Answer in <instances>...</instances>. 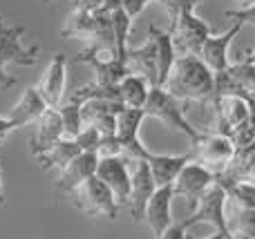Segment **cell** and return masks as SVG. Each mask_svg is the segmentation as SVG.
<instances>
[{"label": "cell", "mask_w": 255, "mask_h": 239, "mask_svg": "<svg viewBox=\"0 0 255 239\" xmlns=\"http://www.w3.org/2000/svg\"><path fill=\"white\" fill-rule=\"evenodd\" d=\"M226 206H229V197L226 190L215 183L202 199L197 201L195 210L184 219V226H197V224H211L215 228V233H224L231 239V231H229V215H226Z\"/></svg>", "instance_id": "obj_7"}, {"label": "cell", "mask_w": 255, "mask_h": 239, "mask_svg": "<svg viewBox=\"0 0 255 239\" xmlns=\"http://www.w3.org/2000/svg\"><path fill=\"white\" fill-rule=\"evenodd\" d=\"M186 239H197V237H186ZM202 239H229V237H226L224 235V233H213V235H208V237H202Z\"/></svg>", "instance_id": "obj_35"}, {"label": "cell", "mask_w": 255, "mask_h": 239, "mask_svg": "<svg viewBox=\"0 0 255 239\" xmlns=\"http://www.w3.org/2000/svg\"><path fill=\"white\" fill-rule=\"evenodd\" d=\"M193 161V155H150L148 165L152 172L154 186L157 188H166V186H175L179 172L186 168V163Z\"/></svg>", "instance_id": "obj_22"}, {"label": "cell", "mask_w": 255, "mask_h": 239, "mask_svg": "<svg viewBox=\"0 0 255 239\" xmlns=\"http://www.w3.org/2000/svg\"><path fill=\"white\" fill-rule=\"evenodd\" d=\"M215 183H217L215 174L193 159V161H188L186 168L179 172V177H177L172 190H175V197H186V199L193 204V208H195L197 201L202 199V197L206 195L213 186H215Z\"/></svg>", "instance_id": "obj_13"}, {"label": "cell", "mask_w": 255, "mask_h": 239, "mask_svg": "<svg viewBox=\"0 0 255 239\" xmlns=\"http://www.w3.org/2000/svg\"><path fill=\"white\" fill-rule=\"evenodd\" d=\"M76 63H85L94 70V83L103 89H119V83L128 76L126 61L117 56L115 49H103L85 45L83 52L76 54Z\"/></svg>", "instance_id": "obj_5"}, {"label": "cell", "mask_w": 255, "mask_h": 239, "mask_svg": "<svg viewBox=\"0 0 255 239\" xmlns=\"http://www.w3.org/2000/svg\"><path fill=\"white\" fill-rule=\"evenodd\" d=\"M65 38L85 40V45L103 49H115V29L112 16L108 11H81L74 9L67 27L61 31Z\"/></svg>", "instance_id": "obj_3"}, {"label": "cell", "mask_w": 255, "mask_h": 239, "mask_svg": "<svg viewBox=\"0 0 255 239\" xmlns=\"http://www.w3.org/2000/svg\"><path fill=\"white\" fill-rule=\"evenodd\" d=\"M213 110H215V132L229 134L231 139H235L240 132L251 125L253 116V103L247 101L242 96H217L213 101Z\"/></svg>", "instance_id": "obj_9"}, {"label": "cell", "mask_w": 255, "mask_h": 239, "mask_svg": "<svg viewBox=\"0 0 255 239\" xmlns=\"http://www.w3.org/2000/svg\"><path fill=\"white\" fill-rule=\"evenodd\" d=\"M186 231H188V228H186L184 224H181V222H175L166 233H163L161 239H186V237H188V233H186Z\"/></svg>", "instance_id": "obj_33"}, {"label": "cell", "mask_w": 255, "mask_h": 239, "mask_svg": "<svg viewBox=\"0 0 255 239\" xmlns=\"http://www.w3.org/2000/svg\"><path fill=\"white\" fill-rule=\"evenodd\" d=\"M126 70H128V74H134V76L145 79L150 87H159L157 47H154L152 38H148L145 45H141V47H128Z\"/></svg>", "instance_id": "obj_20"}, {"label": "cell", "mask_w": 255, "mask_h": 239, "mask_svg": "<svg viewBox=\"0 0 255 239\" xmlns=\"http://www.w3.org/2000/svg\"><path fill=\"white\" fill-rule=\"evenodd\" d=\"M249 22H251V25H253V27H255V18H253V20H249Z\"/></svg>", "instance_id": "obj_39"}, {"label": "cell", "mask_w": 255, "mask_h": 239, "mask_svg": "<svg viewBox=\"0 0 255 239\" xmlns=\"http://www.w3.org/2000/svg\"><path fill=\"white\" fill-rule=\"evenodd\" d=\"M242 29V22H233L224 34L220 36H208L206 43L202 45V52H199V58L204 61V65L213 72V76H222L229 72V67L233 63L229 61V47L233 43V38L240 34Z\"/></svg>", "instance_id": "obj_14"}, {"label": "cell", "mask_w": 255, "mask_h": 239, "mask_svg": "<svg viewBox=\"0 0 255 239\" xmlns=\"http://www.w3.org/2000/svg\"><path fill=\"white\" fill-rule=\"evenodd\" d=\"M193 143V159L197 163H202L204 168H208L215 177H222L224 172H229L233 168L235 159H238V146L229 134L222 132H199V137Z\"/></svg>", "instance_id": "obj_2"}, {"label": "cell", "mask_w": 255, "mask_h": 239, "mask_svg": "<svg viewBox=\"0 0 255 239\" xmlns=\"http://www.w3.org/2000/svg\"><path fill=\"white\" fill-rule=\"evenodd\" d=\"M251 125H253V130H255V103H253V116H251Z\"/></svg>", "instance_id": "obj_38"}, {"label": "cell", "mask_w": 255, "mask_h": 239, "mask_svg": "<svg viewBox=\"0 0 255 239\" xmlns=\"http://www.w3.org/2000/svg\"><path fill=\"white\" fill-rule=\"evenodd\" d=\"M143 110H145V116H154V119H159L163 125L177 130V132H181V134H186L190 141H195V139L199 137V130L195 128L193 123L186 121V116L181 114L177 101L163 87H152L150 89L148 101H145Z\"/></svg>", "instance_id": "obj_10"}, {"label": "cell", "mask_w": 255, "mask_h": 239, "mask_svg": "<svg viewBox=\"0 0 255 239\" xmlns=\"http://www.w3.org/2000/svg\"><path fill=\"white\" fill-rule=\"evenodd\" d=\"M130 174H132V190H130L128 208H130V215L134 222H143L145 206H148L150 197L154 195L157 186H154L148 161H130Z\"/></svg>", "instance_id": "obj_16"}, {"label": "cell", "mask_w": 255, "mask_h": 239, "mask_svg": "<svg viewBox=\"0 0 255 239\" xmlns=\"http://www.w3.org/2000/svg\"><path fill=\"white\" fill-rule=\"evenodd\" d=\"M74 206L88 217H108V219H117L119 217V208L112 190L94 174L92 179L79 186L74 192Z\"/></svg>", "instance_id": "obj_6"}, {"label": "cell", "mask_w": 255, "mask_h": 239, "mask_svg": "<svg viewBox=\"0 0 255 239\" xmlns=\"http://www.w3.org/2000/svg\"><path fill=\"white\" fill-rule=\"evenodd\" d=\"M150 89L152 87L148 85L145 79L134 76V74H128L119 83V103L124 107H132V110H143Z\"/></svg>", "instance_id": "obj_25"}, {"label": "cell", "mask_w": 255, "mask_h": 239, "mask_svg": "<svg viewBox=\"0 0 255 239\" xmlns=\"http://www.w3.org/2000/svg\"><path fill=\"white\" fill-rule=\"evenodd\" d=\"M242 61H247V63H253V65H255V49H251V52H247V56H244Z\"/></svg>", "instance_id": "obj_37"}, {"label": "cell", "mask_w": 255, "mask_h": 239, "mask_svg": "<svg viewBox=\"0 0 255 239\" xmlns=\"http://www.w3.org/2000/svg\"><path fill=\"white\" fill-rule=\"evenodd\" d=\"M163 89L175 101H193L213 105V101H215V76L204 65L199 56H177L175 67H172Z\"/></svg>", "instance_id": "obj_1"}, {"label": "cell", "mask_w": 255, "mask_h": 239, "mask_svg": "<svg viewBox=\"0 0 255 239\" xmlns=\"http://www.w3.org/2000/svg\"><path fill=\"white\" fill-rule=\"evenodd\" d=\"M148 119L145 110H132V107H121L117 114V132L115 139L121 148V155L130 161H148L152 152L141 143L139 130L141 123Z\"/></svg>", "instance_id": "obj_8"}, {"label": "cell", "mask_w": 255, "mask_h": 239, "mask_svg": "<svg viewBox=\"0 0 255 239\" xmlns=\"http://www.w3.org/2000/svg\"><path fill=\"white\" fill-rule=\"evenodd\" d=\"M148 38L154 40V47H157V67H159V87H163L170 76L172 67L177 61V49L172 43V34L170 31H163L159 27H150L148 29Z\"/></svg>", "instance_id": "obj_24"}, {"label": "cell", "mask_w": 255, "mask_h": 239, "mask_svg": "<svg viewBox=\"0 0 255 239\" xmlns=\"http://www.w3.org/2000/svg\"><path fill=\"white\" fill-rule=\"evenodd\" d=\"M238 2L242 4L240 9H251V7H255V0H238Z\"/></svg>", "instance_id": "obj_36"}, {"label": "cell", "mask_w": 255, "mask_h": 239, "mask_svg": "<svg viewBox=\"0 0 255 239\" xmlns=\"http://www.w3.org/2000/svg\"><path fill=\"white\" fill-rule=\"evenodd\" d=\"M121 103L117 101H103V98H94L81 105V114H83V128H94L101 132L103 139L115 137L117 132V114L121 110Z\"/></svg>", "instance_id": "obj_18"}, {"label": "cell", "mask_w": 255, "mask_h": 239, "mask_svg": "<svg viewBox=\"0 0 255 239\" xmlns=\"http://www.w3.org/2000/svg\"><path fill=\"white\" fill-rule=\"evenodd\" d=\"M226 190L229 204H233L240 210H255V183L249 181H233L222 186Z\"/></svg>", "instance_id": "obj_28"}, {"label": "cell", "mask_w": 255, "mask_h": 239, "mask_svg": "<svg viewBox=\"0 0 255 239\" xmlns=\"http://www.w3.org/2000/svg\"><path fill=\"white\" fill-rule=\"evenodd\" d=\"M172 199H175V190H172V186L157 188L154 195L150 197L148 206H145V219L143 222L150 226L154 239H161L163 233L175 224V219H172Z\"/></svg>", "instance_id": "obj_19"}, {"label": "cell", "mask_w": 255, "mask_h": 239, "mask_svg": "<svg viewBox=\"0 0 255 239\" xmlns=\"http://www.w3.org/2000/svg\"><path fill=\"white\" fill-rule=\"evenodd\" d=\"M45 110H47V103L43 101L38 89L27 87L25 92H22V96L18 98V103L11 107L9 119L13 121L16 128H25V125H29V123H36V121L45 114Z\"/></svg>", "instance_id": "obj_23"}, {"label": "cell", "mask_w": 255, "mask_h": 239, "mask_svg": "<svg viewBox=\"0 0 255 239\" xmlns=\"http://www.w3.org/2000/svg\"><path fill=\"white\" fill-rule=\"evenodd\" d=\"M22 36H25V27L22 25H9L2 16H0V85L2 87H11L16 83L13 76L7 74V65H34L38 61V47L31 45L25 47L22 45Z\"/></svg>", "instance_id": "obj_4"}, {"label": "cell", "mask_w": 255, "mask_h": 239, "mask_svg": "<svg viewBox=\"0 0 255 239\" xmlns=\"http://www.w3.org/2000/svg\"><path fill=\"white\" fill-rule=\"evenodd\" d=\"M13 130H18L16 125H13V121L9 119V116H0V143H2Z\"/></svg>", "instance_id": "obj_34"}, {"label": "cell", "mask_w": 255, "mask_h": 239, "mask_svg": "<svg viewBox=\"0 0 255 239\" xmlns=\"http://www.w3.org/2000/svg\"><path fill=\"white\" fill-rule=\"evenodd\" d=\"M229 76L235 85L240 87V92L255 103V65L247 61H238L229 67Z\"/></svg>", "instance_id": "obj_27"}, {"label": "cell", "mask_w": 255, "mask_h": 239, "mask_svg": "<svg viewBox=\"0 0 255 239\" xmlns=\"http://www.w3.org/2000/svg\"><path fill=\"white\" fill-rule=\"evenodd\" d=\"M157 2L161 4V7L168 11V16L175 20L179 13H184V11H195V7H197L202 0H157Z\"/></svg>", "instance_id": "obj_31"}, {"label": "cell", "mask_w": 255, "mask_h": 239, "mask_svg": "<svg viewBox=\"0 0 255 239\" xmlns=\"http://www.w3.org/2000/svg\"><path fill=\"white\" fill-rule=\"evenodd\" d=\"M99 168V155L97 152H83L72 161L67 168L61 170V177L56 181V190L58 192H74L79 186H83L88 179H92L97 174Z\"/></svg>", "instance_id": "obj_21"}, {"label": "cell", "mask_w": 255, "mask_h": 239, "mask_svg": "<svg viewBox=\"0 0 255 239\" xmlns=\"http://www.w3.org/2000/svg\"><path fill=\"white\" fill-rule=\"evenodd\" d=\"M61 112L63 128H65V139H76L83 132V114H81V105L72 101H63L61 107H56Z\"/></svg>", "instance_id": "obj_30"}, {"label": "cell", "mask_w": 255, "mask_h": 239, "mask_svg": "<svg viewBox=\"0 0 255 239\" xmlns=\"http://www.w3.org/2000/svg\"><path fill=\"white\" fill-rule=\"evenodd\" d=\"M97 177L112 190L117 204L128 206L130 204V190H132V174H130V159L124 155L119 157H99Z\"/></svg>", "instance_id": "obj_12"}, {"label": "cell", "mask_w": 255, "mask_h": 239, "mask_svg": "<svg viewBox=\"0 0 255 239\" xmlns=\"http://www.w3.org/2000/svg\"><path fill=\"white\" fill-rule=\"evenodd\" d=\"M170 34L177 56H199L202 45L211 36V25L195 16V11H184L172 20Z\"/></svg>", "instance_id": "obj_11"}, {"label": "cell", "mask_w": 255, "mask_h": 239, "mask_svg": "<svg viewBox=\"0 0 255 239\" xmlns=\"http://www.w3.org/2000/svg\"><path fill=\"white\" fill-rule=\"evenodd\" d=\"M79 155H83V148L79 146V141H76V139H63V141H58L49 152H45V155L40 157L38 163L43 165L45 170H54V168L63 170Z\"/></svg>", "instance_id": "obj_26"}, {"label": "cell", "mask_w": 255, "mask_h": 239, "mask_svg": "<svg viewBox=\"0 0 255 239\" xmlns=\"http://www.w3.org/2000/svg\"><path fill=\"white\" fill-rule=\"evenodd\" d=\"M229 231H231V239L233 237L255 239V210L235 208L233 215H229Z\"/></svg>", "instance_id": "obj_29"}, {"label": "cell", "mask_w": 255, "mask_h": 239, "mask_svg": "<svg viewBox=\"0 0 255 239\" xmlns=\"http://www.w3.org/2000/svg\"><path fill=\"white\" fill-rule=\"evenodd\" d=\"M65 85H67V58L65 54H54L52 63L47 65L45 74L40 76L38 85V94L43 96V101L47 103V107H61L65 101Z\"/></svg>", "instance_id": "obj_15"}, {"label": "cell", "mask_w": 255, "mask_h": 239, "mask_svg": "<svg viewBox=\"0 0 255 239\" xmlns=\"http://www.w3.org/2000/svg\"><path fill=\"white\" fill-rule=\"evenodd\" d=\"M34 125H36V132L29 141V152L34 159H40L45 152H49L58 141L65 139V128H63L61 112L54 110V107H47L45 114Z\"/></svg>", "instance_id": "obj_17"}, {"label": "cell", "mask_w": 255, "mask_h": 239, "mask_svg": "<svg viewBox=\"0 0 255 239\" xmlns=\"http://www.w3.org/2000/svg\"><path fill=\"white\" fill-rule=\"evenodd\" d=\"M148 2H152V0H121V9L126 11V16L130 18V20H134V18L148 7Z\"/></svg>", "instance_id": "obj_32"}]
</instances>
